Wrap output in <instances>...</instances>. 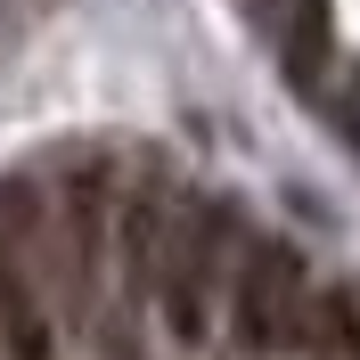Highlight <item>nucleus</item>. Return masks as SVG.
I'll return each instance as SVG.
<instances>
[{
  "mask_svg": "<svg viewBox=\"0 0 360 360\" xmlns=\"http://www.w3.org/2000/svg\"><path fill=\"white\" fill-rule=\"evenodd\" d=\"M254 229L229 197H188L180 188V213H172V238H164V262H156V287H148V311L164 319V336L197 352L221 319V295H229V270H238V246Z\"/></svg>",
  "mask_w": 360,
  "mask_h": 360,
  "instance_id": "obj_1",
  "label": "nucleus"
},
{
  "mask_svg": "<svg viewBox=\"0 0 360 360\" xmlns=\"http://www.w3.org/2000/svg\"><path fill=\"white\" fill-rule=\"evenodd\" d=\"M303 303H311V270L287 238H246L238 246V270H229V295H221V319L246 360L270 352H295L303 336Z\"/></svg>",
  "mask_w": 360,
  "mask_h": 360,
  "instance_id": "obj_2",
  "label": "nucleus"
},
{
  "mask_svg": "<svg viewBox=\"0 0 360 360\" xmlns=\"http://www.w3.org/2000/svg\"><path fill=\"white\" fill-rule=\"evenodd\" d=\"M0 360H58V303L0 238Z\"/></svg>",
  "mask_w": 360,
  "mask_h": 360,
  "instance_id": "obj_3",
  "label": "nucleus"
},
{
  "mask_svg": "<svg viewBox=\"0 0 360 360\" xmlns=\"http://www.w3.org/2000/svg\"><path fill=\"white\" fill-rule=\"evenodd\" d=\"M295 352L303 360H360V287H311Z\"/></svg>",
  "mask_w": 360,
  "mask_h": 360,
  "instance_id": "obj_4",
  "label": "nucleus"
}]
</instances>
